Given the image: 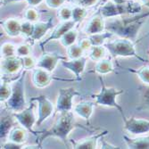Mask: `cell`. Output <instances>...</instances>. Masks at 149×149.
<instances>
[{
  "label": "cell",
  "mask_w": 149,
  "mask_h": 149,
  "mask_svg": "<svg viewBox=\"0 0 149 149\" xmlns=\"http://www.w3.org/2000/svg\"><path fill=\"white\" fill-rule=\"evenodd\" d=\"M149 16V12L138 13L130 18L113 19L105 22V31L112 32L120 38L135 40L137 38L140 29L146 22L145 19Z\"/></svg>",
  "instance_id": "1"
},
{
  "label": "cell",
  "mask_w": 149,
  "mask_h": 149,
  "mask_svg": "<svg viewBox=\"0 0 149 149\" xmlns=\"http://www.w3.org/2000/svg\"><path fill=\"white\" fill-rule=\"evenodd\" d=\"M76 127H78V124L76 123L74 115L72 111L61 112L56 123L49 130L41 132V136L38 138V146H41L42 142L46 139L50 137L59 139L66 146L68 136Z\"/></svg>",
  "instance_id": "2"
},
{
  "label": "cell",
  "mask_w": 149,
  "mask_h": 149,
  "mask_svg": "<svg viewBox=\"0 0 149 149\" xmlns=\"http://www.w3.org/2000/svg\"><path fill=\"white\" fill-rule=\"evenodd\" d=\"M27 70H22L20 76L13 81L11 97L5 103L6 109L10 112H20L28 106L25 98V75Z\"/></svg>",
  "instance_id": "3"
},
{
  "label": "cell",
  "mask_w": 149,
  "mask_h": 149,
  "mask_svg": "<svg viewBox=\"0 0 149 149\" xmlns=\"http://www.w3.org/2000/svg\"><path fill=\"white\" fill-rule=\"evenodd\" d=\"M99 80H100V83H101V89H100L99 93L93 94L91 96L95 100H96V104L115 108V109L120 113L123 120H125L127 118L123 113V107H121L116 101L117 97L120 96V95L124 93V90L106 87L104 82V79L101 76H99Z\"/></svg>",
  "instance_id": "4"
},
{
  "label": "cell",
  "mask_w": 149,
  "mask_h": 149,
  "mask_svg": "<svg viewBox=\"0 0 149 149\" xmlns=\"http://www.w3.org/2000/svg\"><path fill=\"white\" fill-rule=\"evenodd\" d=\"M141 10L142 6L138 2L129 0L125 4H116L111 0L104 4L98 12L104 18H115L126 15H138V13H140Z\"/></svg>",
  "instance_id": "5"
},
{
  "label": "cell",
  "mask_w": 149,
  "mask_h": 149,
  "mask_svg": "<svg viewBox=\"0 0 149 149\" xmlns=\"http://www.w3.org/2000/svg\"><path fill=\"white\" fill-rule=\"evenodd\" d=\"M104 47L113 57H134L141 62H147L138 54L131 39L120 38L104 43Z\"/></svg>",
  "instance_id": "6"
},
{
  "label": "cell",
  "mask_w": 149,
  "mask_h": 149,
  "mask_svg": "<svg viewBox=\"0 0 149 149\" xmlns=\"http://www.w3.org/2000/svg\"><path fill=\"white\" fill-rule=\"evenodd\" d=\"M34 104H35L31 103L30 104V105L27 106L25 109L20 112L13 113V114L15 116L16 121L21 126H22L28 131H31V133L37 136L36 132L33 130V126L35 123H37V120H38L35 116V113L33 110Z\"/></svg>",
  "instance_id": "7"
},
{
  "label": "cell",
  "mask_w": 149,
  "mask_h": 149,
  "mask_svg": "<svg viewBox=\"0 0 149 149\" xmlns=\"http://www.w3.org/2000/svg\"><path fill=\"white\" fill-rule=\"evenodd\" d=\"M78 96H80V93L72 87L60 88L56 99V111L60 113L72 111V99Z\"/></svg>",
  "instance_id": "8"
},
{
  "label": "cell",
  "mask_w": 149,
  "mask_h": 149,
  "mask_svg": "<svg viewBox=\"0 0 149 149\" xmlns=\"http://www.w3.org/2000/svg\"><path fill=\"white\" fill-rule=\"evenodd\" d=\"M31 101H36L38 106V117L37 120V125L40 126L46 120H47L54 112V104L45 95H40L38 97H32Z\"/></svg>",
  "instance_id": "9"
},
{
  "label": "cell",
  "mask_w": 149,
  "mask_h": 149,
  "mask_svg": "<svg viewBox=\"0 0 149 149\" xmlns=\"http://www.w3.org/2000/svg\"><path fill=\"white\" fill-rule=\"evenodd\" d=\"M124 121V130L132 135H143L149 133V120L130 117Z\"/></svg>",
  "instance_id": "10"
},
{
  "label": "cell",
  "mask_w": 149,
  "mask_h": 149,
  "mask_svg": "<svg viewBox=\"0 0 149 149\" xmlns=\"http://www.w3.org/2000/svg\"><path fill=\"white\" fill-rule=\"evenodd\" d=\"M22 70H23V63L22 57L18 56H13L6 58H2L1 72L4 75H15Z\"/></svg>",
  "instance_id": "11"
},
{
  "label": "cell",
  "mask_w": 149,
  "mask_h": 149,
  "mask_svg": "<svg viewBox=\"0 0 149 149\" xmlns=\"http://www.w3.org/2000/svg\"><path fill=\"white\" fill-rule=\"evenodd\" d=\"M65 60V57L58 53H44L37 62V67L43 68L50 72H53L56 68L60 61Z\"/></svg>",
  "instance_id": "12"
},
{
  "label": "cell",
  "mask_w": 149,
  "mask_h": 149,
  "mask_svg": "<svg viewBox=\"0 0 149 149\" xmlns=\"http://www.w3.org/2000/svg\"><path fill=\"white\" fill-rule=\"evenodd\" d=\"M86 63H87V58L85 56H81L76 59H70L69 61L63 60L61 62L62 66L68 71L72 72L75 75L77 80L81 79L80 75L85 71Z\"/></svg>",
  "instance_id": "13"
},
{
  "label": "cell",
  "mask_w": 149,
  "mask_h": 149,
  "mask_svg": "<svg viewBox=\"0 0 149 149\" xmlns=\"http://www.w3.org/2000/svg\"><path fill=\"white\" fill-rule=\"evenodd\" d=\"M53 79L52 72L40 68L36 67L32 72V83L38 88H47Z\"/></svg>",
  "instance_id": "14"
},
{
  "label": "cell",
  "mask_w": 149,
  "mask_h": 149,
  "mask_svg": "<svg viewBox=\"0 0 149 149\" xmlns=\"http://www.w3.org/2000/svg\"><path fill=\"white\" fill-rule=\"evenodd\" d=\"M77 23L75 22H73L72 20H70V21H65V22H62L60 24H58L54 31H52L51 35L46 39L44 41L41 42L40 44V48H43L44 46H46L47 43H49L52 40H55V39H60L67 31H70L71 29L74 28L75 25Z\"/></svg>",
  "instance_id": "15"
},
{
  "label": "cell",
  "mask_w": 149,
  "mask_h": 149,
  "mask_svg": "<svg viewBox=\"0 0 149 149\" xmlns=\"http://www.w3.org/2000/svg\"><path fill=\"white\" fill-rule=\"evenodd\" d=\"M105 31V22L104 18L99 12L91 17V19L87 23L84 32L88 35H92L96 33H100Z\"/></svg>",
  "instance_id": "16"
},
{
  "label": "cell",
  "mask_w": 149,
  "mask_h": 149,
  "mask_svg": "<svg viewBox=\"0 0 149 149\" xmlns=\"http://www.w3.org/2000/svg\"><path fill=\"white\" fill-rule=\"evenodd\" d=\"M107 133H108V131L104 130L97 135H94V136L81 139L80 141L71 140V142L72 143V146L75 149H95L97 147L98 141L103 137H104L105 135H107Z\"/></svg>",
  "instance_id": "17"
},
{
  "label": "cell",
  "mask_w": 149,
  "mask_h": 149,
  "mask_svg": "<svg viewBox=\"0 0 149 149\" xmlns=\"http://www.w3.org/2000/svg\"><path fill=\"white\" fill-rule=\"evenodd\" d=\"M1 26L7 36L15 38L21 35L22 31V22L18 18H7L1 21Z\"/></svg>",
  "instance_id": "18"
},
{
  "label": "cell",
  "mask_w": 149,
  "mask_h": 149,
  "mask_svg": "<svg viewBox=\"0 0 149 149\" xmlns=\"http://www.w3.org/2000/svg\"><path fill=\"white\" fill-rule=\"evenodd\" d=\"M52 28H53V18H49V20L47 22L38 21L34 22V31L30 38L31 40V42L40 40Z\"/></svg>",
  "instance_id": "19"
},
{
  "label": "cell",
  "mask_w": 149,
  "mask_h": 149,
  "mask_svg": "<svg viewBox=\"0 0 149 149\" xmlns=\"http://www.w3.org/2000/svg\"><path fill=\"white\" fill-rule=\"evenodd\" d=\"M15 118L11 112L9 114H3L1 116V125H0V138L1 140H5L11 131V130L15 126Z\"/></svg>",
  "instance_id": "20"
},
{
  "label": "cell",
  "mask_w": 149,
  "mask_h": 149,
  "mask_svg": "<svg viewBox=\"0 0 149 149\" xmlns=\"http://www.w3.org/2000/svg\"><path fill=\"white\" fill-rule=\"evenodd\" d=\"M95 104H96V103L89 102V101L80 102L74 106V112L79 116L83 118L88 123V124H89V120L93 113V109H94Z\"/></svg>",
  "instance_id": "21"
},
{
  "label": "cell",
  "mask_w": 149,
  "mask_h": 149,
  "mask_svg": "<svg viewBox=\"0 0 149 149\" xmlns=\"http://www.w3.org/2000/svg\"><path fill=\"white\" fill-rule=\"evenodd\" d=\"M123 139L130 149H149V135L148 136H140L135 139L129 138L124 135Z\"/></svg>",
  "instance_id": "22"
},
{
  "label": "cell",
  "mask_w": 149,
  "mask_h": 149,
  "mask_svg": "<svg viewBox=\"0 0 149 149\" xmlns=\"http://www.w3.org/2000/svg\"><path fill=\"white\" fill-rule=\"evenodd\" d=\"M8 139L10 141L15 142L18 144H24L28 139V130L25 128L15 126L8 135Z\"/></svg>",
  "instance_id": "23"
},
{
  "label": "cell",
  "mask_w": 149,
  "mask_h": 149,
  "mask_svg": "<svg viewBox=\"0 0 149 149\" xmlns=\"http://www.w3.org/2000/svg\"><path fill=\"white\" fill-rule=\"evenodd\" d=\"M13 90V80L7 79L5 75L1 81L0 87V102L6 103L11 97Z\"/></svg>",
  "instance_id": "24"
},
{
  "label": "cell",
  "mask_w": 149,
  "mask_h": 149,
  "mask_svg": "<svg viewBox=\"0 0 149 149\" xmlns=\"http://www.w3.org/2000/svg\"><path fill=\"white\" fill-rule=\"evenodd\" d=\"M114 66L110 59H102L95 65L94 72L100 75H104L114 72Z\"/></svg>",
  "instance_id": "25"
},
{
  "label": "cell",
  "mask_w": 149,
  "mask_h": 149,
  "mask_svg": "<svg viewBox=\"0 0 149 149\" xmlns=\"http://www.w3.org/2000/svg\"><path fill=\"white\" fill-rule=\"evenodd\" d=\"M113 34L108 31H104L100 33L88 35V38L92 43V46H103L107 39H110Z\"/></svg>",
  "instance_id": "26"
},
{
  "label": "cell",
  "mask_w": 149,
  "mask_h": 149,
  "mask_svg": "<svg viewBox=\"0 0 149 149\" xmlns=\"http://www.w3.org/2000/svg\"><path fill=\"white\" fill-rule=\"evenodd\" d=\"M139 90L140 93V104L137 109L149 111V85L139 87Z\"/></svg>",
  "instance_id": "27"
},
{
  "label": "cell",
  "mask_w": 149,
  "mask_h": 149,
  "mask_svg": "<svg viewBox=\"0 0 149 149\" xmlns=\"http://www.w3.org/2000/svg\"><path fill=\"white\" fill-rule=\"evenodd\" d=\"M78 34H79L78 31L75 28H72L70 31H68L59 39L62 46L64 47H68L73 45L77 40Z\"/></svg>",
  "instance_id": "28"
},
{
  "label": "cell",
  "mask_w": 149,
  "mask_h": 149,
  "mask_svg": "<svg viewBox=\"0 0 149 149\" xmlns=\"http://www.w3.org/2000/svg\"><path fill=\"white\" fill-rule=\"evenodd\" d=\"M106 54V47L103 46H92L89 49V58L94 62H98L104 58Z\"/></svg>",
  "instance_id": "29"
},
{
  "label": "cell",
  "mask_w": 149,
  "mask_h": 149,
  "mask_svg": "<svg viewBox=\"0 0 149 149\" xmlns=\"http://www.w3.org/2000/svg\"><path fill=\"white\" fill-rule=\"evenodd\" d=\"M128 71L136 74L145 85H149V65H144L138 70L129 68Z\"/></svg>",
  "instance_id": "30"
},
{
  "label": "cell",
  "mask_w": 149,
  "mask_h": 149,
  "mask_svg": "<svg viewBox=\"0 0 149 149\" xmlns=\"http://www.w3.org/2000/svg\"><path fill=\"white\" fill-rule=\"evenodd\" d=\"M88 15L87 7L76 6L72 8V20L76 23H79L82 22Z\"/></svg>",
  "instance_id": "31"
},
{
  "label": "cell",
  "mask_w": 149,
  "mask_h": 149,
  "mask_svg": "<svg viewBox=\"0 0 149 149\" xmlns=\"http://www.w3.org/2000/svg\"><path fill=\"white\" fill-rule=\"evenodd\" d=\"M16 56V47L13 43L6 42L1 47V57L6 58Z\"/></svg>",
  "instance_id": "32"
},
{
  "label": "cell",
  "mask_w": 149,
  "mask_h": 149,
  "mask_svg": "<svg viewBox=\"0 0 149 149\" xmlns=\"http://www.w3.org/2000/svg\"><path fill=\"white\" fill-rule=\"evenodd\" d=\"M84 50L81 48L79 45L73 44L67 47V55L69 59H76L83 56Z\"/></svg>",
  "instance_id": "33"
},
{
  "label": "cell",
  "mask_w": 149,
  "mask_h": 149,
  "mask_svg": "<svg viewBox=\"0 0 149 149\" xmlns=\"http://www.w3.org/2000/svg\"><path fill=\"white\" fill-rule=\"evenodd\" d=\"M34 31V22H29V21H25L22 22V31L21 34L27 38H31Z\"/></svg>",
  "instance_id": "34"
},
{
  "label": "cell",
  "mask_w": 149,
  "mask_h": 149,
  "mask_svg": "<svg viewBox=\"0 0 149 149\" xmlns=\"http://www.w3.org/2000/svg\"><path fill=\"white\" fill-rule=\"evenodd\" d=\"M57 17L62 21H70L72 17V9L68 6H61L57 12Z\"/></svg>",
  "instance_id": "35"
},
{
  "label": "cell",
  "mask_w": 149,
  "mask_h": 149,
  "mask_svg": "<svg viewBox=\"0 0 149 149\" xmlns=\"http://www.w3.org/2000/svg\"><path fill=\"white\" fill-rule=\"evenodd\" d=\"M22 63H23V69L24 70H33L34 68L37 67V60L31 56H24V57H22Z\"/></svg>",
  "instance_id": "36"
},
{
  "label": "cell",
  "mask_w": 149,
  "mask_h": 149,
  "mask_svg": "<svg viewBox=\"0 0 149 149\" xmlns=\"http://www.w3.org/2000/svg\"><path fill=\"white\" fill-rule=\"evenodd\" d=\"M23 17L26 21H29V22H38V17H39V15L36 9L34 8H28L24 11V15H23Z\"/></svg>",
  "instance_id": "37"
},
{
  "label": "cell",
  "mask_w": 149,
  "mask_h": 149,
  "mask_svg": "<svg viewBox=\"0 0 149 149\" xmlns=\"http://www.w3.org/2000/svg\"><path fill=\"white\" fill-rule=\"evenodd\" d=\"M31 46L29 44H22L16 47V56L20 57H24L31 55Z\"/></svg>",
  "instance_id": "38"
},
{
  "label": "cell",
  "mask_w": 149,
  "mask_h": 149,
  "mask_svg": "<svg viewBox=\"0 0 149 149\" xmlns=\"http://www.w3.org/2000/svg\"><path fill=\"white\" fill-rule=\"evenodd\" d=\"M66 2V0H45L46 6L51 9H59Z\"/></svg>",
  "instance_id": "39"
},
{
  "label": "cell",
  "mask_w": 149,
  "mask_h": 149,
  "mask_svg": "<svg viewBox=\"0 0 149 149\" xmlns=\"http://www.w3.org/2000/svg\"><path fill=\"white\" fill-rule=\"evenodd\" d=\"M72 1L77 4V6H84V7H91L96 5L98 0H72Z\"/></svg>",
  "instance_id": "40"
},
{
  "label": "cell",
  "mask_w": 149,
  "mask_h": 149,
  "mask_svg": "<svg viewBox=\"0 0 149 149\" xmlns=\"http://www.w3.org/2000/svg\"><path fill=\"white\" fill-rule=\"evenodd\" d=\"M78 45L84 50V52L89 50L92 47V43L90 41V39L88 38H88H81L80 40H79Z\"/></svg>",
  "instance_id": "41"
},
{
  "label": "cell",
  "mask_w": 149,
  "mask_h": 149,
  "mask_svg": "<svg viewBox=\"0 0 149 149\" xmlns=\"http://www.w3.org/2000/svg\"><path fill=\"white\" fill-rule=\"evenodd\" d=\"M1 148L3 149H20V148H24V144H18L13 141H8L1 146Z\"/></svg>",
  "instance_id": "42"
},
{
  "label": "cell",
  "mask_w": 149,
  "mask_h": 149,
  "mask_svg": "<svg viewBox=\"0 0 149 149\" xmlns=\"http://www.w3.org/2000/svg\"><path fill=\"white\" fill-rule=\"evenodd\" d=\"M103 138H104V137H103ZM103 138L101 139V142H102V146H101L102 147H101V148H104H104H111V149H112V148H113H113H120V147H118V146H113V145H111V144H109V143H107Z\"/></svg>",
  "instance_id": "43"
},
{
  "label": "cell",
  "mask_w": 149,
  "mask_h": 149,
  "mask_svg": "<svg viewBox=\"0 0 149 149\" xmlns=\"http://www.w3.org/2000/svg\"><path fill=\"white\" fill-rule=\"evenodd\" d=\"M25 1L31 6H38L41 4L44 0H25Z\"/></svg>",
  "instance_id": "44"
},
{
  "label": "cell",
  "mask_w": 149,
  "mask_h": 149,
  "mask_svg": "<svg viewBox=\"0 0 149 149\" xmlns=\"http://www.w3.org/2000/svg\"><path fill=\"white\" fill-rule=\"evenodd\" d=\"M21 1H24V0H1V5L3 6H6L11 3H15V2H21Z\"/></svg>",
  "instance_id": "45"
},
{
  "label": "cell",
  "mask_w": 149,
  "mask_h": 149,
  "mask_svg": "<svg viewBox=\"0 0 149 149\" xmlns=\"http://www.w3.org/2000/svg\"><path fill=\"white\" fill-rule=\"evenodd\" d=\"M140 3L142 6H145L149 8V0H140Z\"/></svg>",
  "instance_id": "46"
},
{
  "label": "cell",
  "mask_w": 149,
  "mask_h": 149,
  "mask_svg": "<svg viewBox=\"0 0 149 149\" xmlns=\"http://www.w3.org/2000/svg\"><path fill=\"white\" fill-rule=\"evenodd\" d=\"M112 1L116 4H125L129 1V0H112Z\"/></svg>",
  "instance_id": "47"
}]
</instances>
